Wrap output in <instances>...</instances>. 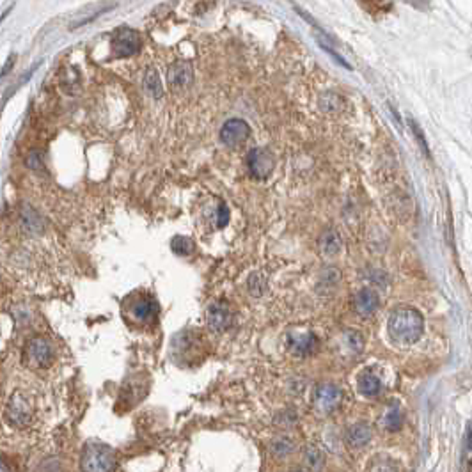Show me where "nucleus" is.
I'll return each mask as SVG.
<instances>
[{
	"label": "nucleus",
	"mask_w": 472,
	"mask_h": 472,
	"mask_svg": "<svg viewBox=\"0 0 472 472\" xmlns=\"http://www.w3.org/2000/svg\"><path fill=\"white\" fill-rule=\"evenodd\" d=\"M380 380H378V376L373 375V373H364V375L358 376V391H360V394L367 396V398L376 396V394L380 393Z\"/></svg>",
	"instance_id": "f3484780"
},
{
	"label": "nucleus",
	"mask_w": 472,
	"mask_h": 472,
	"mask_svg": "<svg viewBox=\"0 0 472 472\" xmlns=\"http://www.w3.org/2000/svg\"><path fill=\"white\" fill-rule=\"evenodd\" d=\"M339 98L336 96V94H332V92H328V94H325L324 100H322V109L327 110V112H332V110H337V107H339Z\"/></svg>",
	"instance_id": "a878e982"
},
{
	"label": "nucleus",
	"mask_w": 472,
	"mask_h": 472,
	"mask_svg": "<svg viewBox=\"0 0 472 472\" xmlns=\"http://www.w3.org/2000/svg\"><path fill=\"white\" fill-rule=\"evenodd\" d=\"M229 222V210L228 206L226 205H220L219 206V213H217V226H219L220 229L226 228Z\"/></svg>",
	"instance_id": "c85d7f7f"
},
{
	"label": "nucleus",
	"mask_w": 472,
	"mask_h": 472,
	"mask_svg": "<svg viewBox=\"0 0 472 472\" xmlns=\"http://www.w3.org/2000/svg\"><path fill=\"white\" fill-rule=\"evenodd\" d=\"M20 220L22 226L29 235H40L43 231V220H41L40 213L29 205H23L20 210Z\"/></svg>",
	"instance_id": "4468645a"
},
{
	"label": "nucleus",
	"mask_w": 472,
	"mask_h": 472,
	"mask_svg": "<svg viewBox=\"0 0 472 472\" xmlns=\"http://www.w3.org/2000/svg\"><path fill=\"white\" fill-rule=\"evenodd\" d=\"M250 127L244 119H229L220 130V140L229 148H238L249 139Z\"/></svg>",
	"instance_id": "423d86ee"
},
{
	"label": "nucleus",
	"mask_w": 472,
	"mask_h": 472,
	"mask_svg": "<svg viewBox=\"0 0 472 472\" xmlns=\"http://www.w3.org/2000/svg\"><path fill=\"white\" fill-rule=\"evenodd\" d=\"M194 80V71L190 62L187 61H178L169 68L167 71V82L176 91H181V89H187Z\"/></svg>",
	"instance_id": "6e6552de"
},
{
	"label": "nucleus",
	"mask_w": 472,
	"mask_h": 472,
	"mask_svg": "<svg viewBox=\"0 0 472 472\" xmlns=\"http://www.w3.org/2000/svg\"><path fill=\"white\" fill-rule=\"evenodd\" d=\"M265 289H267V280H265V277H261L259 274H252V276L249 277V291L252 297H261L263 293H265Z\"/></svg>",
	"instance_id": "b1692460"
},
{
	"label": "nucleus",
	"mask_w": 472,
	"mask_h": 472,
	"mask_svg": "<svg viewBox=\"0 0 472 472\" xmlns=\"http://www.w3.org/2000/svg\"><path fill=\"white\" fill-rule=\"evenodd\" d=\"M402 412H399L398 407H391L389 412L385 414L384 417V426L389 432H398L402 428Z\"/></svg>",
	"instance_id": "5701e85b"
},
{
	"label": "nucleus",
	"mask_w": 472,
	"mask_h": 472,
	"mask_svg": "<svg viewBox=\"0 0 472 472\" xmlns=\"http://www.w3.org/2000/svg\"><path fill=\"white\" fill-rule=\"evenodd\" d=\"M247 167L252 178L267 179L276 167V158L267 149H252L247 155Z\"/></svg>",
	"instance_id": "20e7f679"
},
{
	"label": "nucleus",
	"mask_w": 472,
	"mask_h": 472,
	"mask_svg": "<svg viewBox=\"0 0 472 472\" xmlns=\"http://www.w3.org/2000/svg\"><path fill=\"white\" fill-rule=\"evenodd\" d=\"M389 334L398 345H412L423 336L424 319L414 307H398L389 318Z\"/></svg>",
	"instance_id": "f257e3e1"
},
{
	"label": "nucleus",
	"mask_w": 472,
	"mask_h": 472,
	"mask_svg": "<svg viewBox=\"0 0 472 472\" xmlns=\"http://www.w3.org/2000/svg\"><path fill=\"white\" fill-rule=\"evenodd\" d=\"M360 5L371 14H384L387 13L393 5V0H358Z\"/></svg>",
	"instance_id": "4be33fe9"
},
{
	"label": "nucleus",
	"mask_w": 472,
	"mask_h": 472,
	"mask_svg": "<svg viewBox=\"0 0 472 472\" xmlns=\"http://www.w3.org/2000/svg\"><path fill=\"white\" fill-rule=\"evenodd\" d=\"M410 127H412V130H414V133H415V137H417V140H419V144H421V148H423L424 155H430L428 144H426V140H424V135H423V131H421L419 124H417V122H415L414 119H410Z\"/></svg>",
	"instance_id": "cd10ccee"
},
{
	"label": "nucleus",
	"mask_w": 472,
	"mask_h": 472,
	"mask_svg": "<svg viewBox=\"0 0 472 472\" xmlns=\"http://www.w3.org/2000/svg\"><path fill=\"white\" fill-rule=\"evenodd\" d=\"M155 313H157V302L151 297H146V295L137 298L133 302V306H131V315L135 319H140V322L153 318Z\"/></svg>",
	"instance_id": "dca6fc26"
},
{
	"label": "nucleus",
	"mask_w": 472,
	"mask_h": 472,
	"mask_svg": "<svg viewBox=\"0 0 472 472\" xmlns=\"http://www.w3.org/2000/svg\"><path fill=\"white\" fill-rule=\"evenodd\" d=\"M345 339L346 345H348V348H350L352 352H355V354H360V352H363L364 339L360 334L355 332V330H350V332L345 334Z\"/></svg>",
	"instance_id": "393cba45"
},
{
	"label": "nucleus",
	"mask_w": 472,
	"mask_h": 472,
	"mask_svg": "<svg viewBox=\"0 0 472 472\" xmlns=\"http://www.w3.org/2000/svg\"><path fill=\"white\" fill-rule=\"evenodd\" d=\"M343 393L341 389L334 384H322L316 387L315 396H313V402H315V407L324 414H330V412L336 410L339 405H341Z\"/></svg>",
	"instance_id": "39448f33"
},
{
	"label": "nucleus",
	"mask_w": 472,
	"mask_h": 472,
	"mask_svg": "<svg viewBox=\"0 0 472 472\" xmlns=\"http://www.w3.org/2000/svg\"><path fill=\"white\" fill-rule=\"evenodd\" d=\"M25 166L31 169H41L43 167V155L40 151H32L29 157L25 158Z\"/></svg>",
	"instance_id": "bb28decb"
},
{
	"label": "nucleus",
	"mask_w": 472,
	"mask_h": 472,
	"mask_svg": "<svg viewBox=\"0 0 472 472\" xmlns=\"http://www.w3.org/2000/svg\"><path fill=\"white\" fill-rule=\"evenodd\" d=\"M304 462H306V465L309 469L318 471V469H322L325 465V456L316 446H307L304 449Z\"/></svg>",
	"instance_id": "aec40b11"
},
{
	"label": "nucleus",
	"mask_w": 472,
	"mask_h": 472,
	"mask_svg": "<svg viewBox=\"0 0 472 472\" xmlns=\"http://www.w3.org/2000/svg\"><path fill=\"white\" fill-rule=\"evenodd\" d=\"M27 352H29V357H31V360L36 366L49 367L50 364H52V346H50V343L47 341V339H43V337H34V339H31L29 346H27Z\"/></svg>",
	"instance_id": "1a4fd4ad"
},
{
	"label": "nucleus",
	"mask_w": 472,
	"mask_h": 472,
	"mask_svg": "<svg viewBox=\"0 0 472 472\" xmlns=\"http://www.w3.org/2000/svg\"><path fill=\"white\" fill-rule=\"evenodd\" d=\"M13 62H14V57H11V59H9V61H8V64L4 66V70H2V75H4V77H5V75H8L9 68H11V64H13Z\"/></svg>",
	"instance_id": "c756f323"
},
{
	"label": "nucleus",
	"mask_w": 472,
	"mask_h": 472,
	"mask_svg": "<svg viewBox=\"0 0 472 472\" xmlns=\"http://www.w3.org/2000/svg\"><path fill=\"white\" fill-rule=\"evenodd\" d=\"M171 249L178 256H190L194 252V249H196V245L187 236H174L171 240Z\"/></svg>",
	"instance_id": "412c9836"
},
{
	"label": "nucleus",
	"mask_w": 472,
	"mask_h": 472,
	"mask_svg": "<svg viewBox=\"0 0 472 472\" xmlns=\"http://www.w3.org/2000/svg\"><path fill=\"white\" fill-rule=\"evenodd\" d=\"M343 247L341 236L336 229H325L318 238V249L324 256H336Z\"/></svg>",
	"instance_id": "ddd939ff"
},
{
	"label": "nucleus",
	"mask_w": 472,
	"mask_h": 472,
	"mask_svg": "<svg viewBox=\"0 0 472 472\" xmlns=\"http://www.w3.org/2000/svg\"><path fill=\"white\" fill-rule=\"evenodd\" d=\"M378 295L373 289H360L354 298V309L357 311L360 316H371L376 309H378Z\"/></svg>",
	"instance_id": "f8f14e48"
},
{
	"label": "nucleus",
	"mask_w": 472,
	"mask_h": 472,
	"mask_svg": "<svg viewBox=\"0 0 472 472\" xmlns=\"http://www.w3.org/2000/svg\"><path fill=\"white\" fill-rule=\"evenodd\" d=\"M140 50V36L131 29H119L112 36V53L118 59L135 55Z\"/></svg>",
	"instance_id": "7ed1b4c3"
},
{
	"label": "nucleus",
	"mask_w": 472,
	"mask_h": 472,
	"mask_svg": "<svg viewBox=\"0 0 472 472\" xmlns=\"http://www.w3.org/2000/svg\"><path fill=\"white\" fill-rule=\"evenodd\" d=\"M206 319H208V325L213 332L220 334L226 332L229 327H231V309H229L228 302L217 300L213 302L210 307H208V313H206Z\"/></svg>",
	"instance_id": "0eeeda50"
},
{
	"label": "nucleus",
	"mask_w": 472,
	"mask_h": 472,
	"mask_svg": "<svg viewBox=\"0 0 472 472\" xmlns=\"http://www.w3.org/2000/svg\"><path fill=\"white\" fill-rule=\"evenodd\" d=\"M288 348L298 357H306L316 352L318 337L315 334H288Z\"/></svg>",
	"instance_id": "9d476101"
},
{
	"label": "nucleus",
	"mask_w": 472,
	"mask_h": 472,
	"mask_svg": "<svg viewBox=\"0 0 472 472\" xmlns=\"http://www.w3.org/2000/svg\"><path fill=\"white\" fill-rule=\"evenodd\" d=\"M8 419L11 424H16V426H23V424L29 423L31 419V408H29V403L16 394L14 398H11L8 405Z\"/></svg>",
	"instance_id": "9b49d317"
},
{
	"label": "nucleus",
	"mask_w": 472,
	"mask_h": 472,
	"mask_svg": "<svg viewBox=\"0 0 472 472\" xmlns=\"http://www.w3.org/2000/svg\"><path fill=\"white\" fill-rule=\"evenodd\" d=\"M371 428L366 423H357L350 426V430L346 432V442L350 447H364L367 442L371 441Z\"/></svg>",
	"instance_id": "2eb2a0df"
},
{
	"label": "nucleus",
	"mask_w": 472,
	"mask_h": 472,
	"mask_svg": "<svg viewBox=\"0 0 472 472\" xmlns=\"http://www.w3.org/2000/svg\"><path fill=\"white\" fill-rule=\"evenodd\" d=\"M295 451V442L289 437H277L270 442V453L276 458H288Z\"/></svg>",
	"instance_id": "a211bd4d"
},
{
	"label": "nucleus",
	"mask_w": 472,
	"mask_h": 472,
	"mask_svg": "<svg viewBox=\"0 0 472 472\" xmlns=\"http://www.w3.org/2000/svg\"><path fill=\"white\" fill-rule=\"evenodd\" d=\"M80 465L83 471L107 472L116 467V455L107 444L98 441H89L82 451Z\"/></svg>",
	"instance_id": "f03ea898"
},
{
	"label": "nucleus",
	"mask_w": 472,
	"mask_h": 472,
	"mask_svg": "<svg viewBox=\"0 0 472 472\" xmlns=\"http://www.w3.org/2000/svg\"><path fill=\"white\" fill-rule=\"evenodd\" d=\"M144 91L148 92L149 96L153 98H162L163 89L162 82H160V77H158V71L155 68H149L144 75Z\"/></svg>",
	"instance_id": "6ab92c4d"
}]
</instances>
